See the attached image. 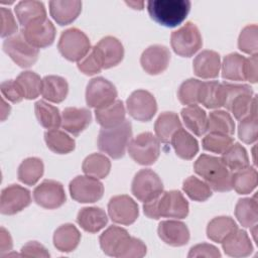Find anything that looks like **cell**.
<instances>
[{"label": "cell", "instance_id": "cell-23", "mask_svg": "<svg viewBox=\"0 0 258 258\" xmlns=\"http://www.w3.org/2000/svg\"><path fill=\"white\" fill-rule=\"evenodd\" d=\"M220 54L215 50H203L195 57L192 61V69L195 75L202 79L217 78L220 73Z\"/></svg>", "mask_w": 258, "mask_h": 258}, {"label": "cell", "instance_id": "cell-42", "mask_svg": "<svg viewBox=\"0 0 258 258\" xmlns=\"http://www.w3.org/2000/svg\"><path fill=\"white\" fill-rule=\"evenodd\" d=\"M257 186V170L247 166L232 173V188L240 195L250 194Z\"/></svg>", "mask_w": 258, "mask_h": 258}, {"label": "cell", "instance_id": "cell-46", "mask_svg": "<svg viewBox=\"0 0 258 258\" xmlns=\"http://www.w3.org/2000/svg\"><path fill=\"white\" fill-rule=\"evenodd\" d=\"M182 189L189 199L197 202H205L213 194L212 188L206 181L194 175H190L183 180Z\"/></svg>", "mask_w": 258, "mask_h": 258}, {"label": "cell", "instance_id": "cell-47", "mask_svg": "<svg viewBox=\"0 0 258 258\" xmlns=\"http://www.w3.org/2000/svg\"><path fill=\"white\" fill-rule=\"evenodd\" d=\"M239 138L247 144H251L257 140L258 136V118L257 105L253 107L250 114L240 120L238 126Z\"/></svg>", "mask_w": 258, "mask_h": 258}, {"label": "cell", "instance_id": "cell-45", "mask_svg": "<svg viewBox=\"0 0 258 258\" xmlns=\"http://www.w3.org/2000/svg\"><path fill=\"white\" fill-rule=\"evenodd\" d=\"M207 130L210 132L231 136L235 131V123L228 112L223 110H215L208 116Z\"/></svg>", "mask_w": 258, "mask_h": 258}, {"label": "cell", "instance_id": "cell-52", "mask_svg": "<svg viewBox=\"0 0 258 258\" xmlns=\"http://www.w3.org/2000/svg\"><path fill=\"white\" fill-rule=\"evenodd\" d=\"M78 69L85 75L92 76V75L100 73L103 68H102L95 51L93 50V48H91L89 53L84 58H82L80 61H78Z\"/></svg>", "mask_w": 258, "mask_h": 258}, {"label": "cell", "instance_id": "cell-28", "mask_svg": "<svg viewBox=\"0 0 258 258\" xmlns=\"http://www.w3.org/2000/svg\"><path fill=\"white\" fill-rule=\"evenodd\" d=\"M68 93L69 84L64 78L50 75L42 79L40 94L43 99L52 103H60L67 98Z\"/></svg>", "mask_w": 258, "mask_h": 258}, {"label": "cell", "instance_id": "cell-48", "mask_svg": "<svg viewBox=\"0 0 258 258\" xmlns=\"http://www.w3.org/2000/svg\"><path fill=\"white\" fill-rule=\"evenodd\" d=\"M232 144L233 138L230 135L214 132H210L202 140V145L205 150L218 154H223Z\"/></svg>", "mask_w": 258, "mask_h": 258}, {"label": "cell", "instance_id": "cell-15", "mask_svg": "<svg viewBox=\"0 0 258 258\" xmlns=\"http://www.w3.org/2000/svg\"><path fill=\"white\" fill-rule=\"evenodd\" d=\"M108 214L114 223L131 225L137 220L139 209L131 197L119 195L110 199L108 203Z\"/></svg>", "mask_w": 258, "mask_h": 258}, {"label": "cell", "instance_id": "cell-12", "mask_svg": "<svg viewBox=\"0 0 258 258\" xmlns=\"http://www.w3.org/2000/svg\"><path fill=\"white\" fill-rule=\"evenodd\" d=\"M71 197L83 204L95 203L99 201L104 194L103 183L96 177L89 175H78L70 182Z\"/></svg>", "mask_w": 258, "mask_h": 258}, {"label": "cell", "instance_id": "cell-43", "mask_svg": "<svg viewBox=\"0 0 258 258\" xmlns=\"http://www.w3.org/2000/svg\"><path fill=\"white\" fill-rule=\"evenodd\" d=\"M221 159L231 171H237L249 166V157L247 151L238 142L233 143L222 154Z\"/></svg>", "mask_w": 258, "mask_h": 258}, {"label": "cell", "instance_id": "cell-6", "mask_svg": "<svg viewBox=\"0 0 258 258\" xmlns=\"http://www.w3.org/2000/svg\"><path fill=\"white\" fill-rule=\"evenodd\" d=\"M57 48L64 58L78 62L89 53L92 47L85 32L79 28L71 27L61 32Z\"/></svg>", "mask_w": 258, "mask_h": 258}, {"label": "cell", "instance_id": "cell-24", "mask_svg": "<svg viewBox=\"0 0 258 258\" xmlns=\"http://www.w3.org/2000/svg\"><path fill=\"white\" fill-rule=\"evenodd\" d=\"M222 248L225 254L235 258L247 257L253 251V245L248 234L239 228L222 242Z\"/></svg>", "mask_w": 258, "mask_h": 258}, {"label": "cell", "instance_id": "cell-11", "mask_svg": "<svg viewBox=\"0 0 258 258\" xmlns=\"http://www.w3.org/2000/svg\"><path fill=\"white\" fill-rule=\"evenodd\" d=\"M131 190L138 201L145 203L163 191V183L156 172L149 168H144L135 174Z\"/></svg>", "mask_w": 258, "mask_h": 258}, {"label": "cell", "instance_id": "cell-2", "mask_svg": "<svg viewBox=\"0 0 258 258\" xmlns=\"http://www.w3.org/2000/svg\"><path fill=\"white\" fill-rule=\"evenodd\" d=\"M194 169L212 189L216 191L232 189V172L220 157L202 154L195 161Z\"/></svg>", "mask_w": 258, "mask_h": 258}, {"label": "cell", "instance_id": "cell-5", "mask_svg": "<svg viewBox=\"0 0 258 258\" xmlns=\"http://www.w3.org/2000/svg\"><path fill=\"white\" fill-rule=\"evenodd\" d=\"M255 105H257V98L253 96L250 86L225 83V101L223 107L231 111L237 120H241L249 115Z\"/></svg>", "mask_w": 258, "mask_h": 258}, {"label": "cell", "instance_id": "cell-50", "mask_svg": "<svg viewBox=\"0 0 258 258\" xmlns=\"http://www.w3.org/2000/svg\"><path fill=\"white\" fill-rule=\"evenodd\" d=\"M202 81L198 79H188L181 83L177 91V97L183 105H197L199 103V92Z\"/></svg>", "mask_w": 258, "mask_h": 258}, {"label": "cell", "instance_id": "cell-49", "mask_svg": "<svg viewBox=\"0 0 258 258\" xmlns=\"http://www.w3.org/2000/svg\"><path fill=\"white\" fill-rule=\"evenodd\" d=\"M257 25L249 24L246 25L238 38V47L245 53L251 55L257 54L258 51V35H257Z\"/></svg>", "mask_w": 258, "mask_h": 258}, {"label": "cell", "instance_id": "cell-41", "mask_svg": "<svg viewBox=\"0 0 258 258\" xmlns=\"http://www.w3.org/2000/svg\"><path fill=\"white\" fill-rule=\"evenodd\" d=\"M82 169L86 175L96 178H105L110 172L111 161L104 154L92 153L84 159Z\"/></svg>", "mask_w": 258, "mask_h": 258}, {"label": "cell", "instance_id": "cell-37", "mask_svg": "<svg viewBox=\"0 0 258 258\" xmlns=\"http://www.w3.org/2000/svg\"><path fill=\"white\" fill-rule=\"evenodd\" d=\"M34 112L39 124L42 127L50 130L57 129L59 126H61V115L59 110L45 101H37L34 104Z\"/></svg>", "mask_w": 258, "mask_h": 258}, {"label": "cell", "instance_id": "cell-14", "mask_svg": "<svg viewBox=\"0 0 258 258\" xmlns=\"http://www.w3.org/2000/svg\"><path fill=\"white\" fill-rule=\"evenodd\" d=\"M35 203L48 210L62 206L67 201V196L62 184L53 179H44L33 190Z\"/></svg>", "mask_w": 258, "mask_h": 258}, {"label": "cell", "instance_id": "cell-25", "mask_svg": "<svg viewBox=\"0 0 258 258\" xmlns=\"http://www.w3.org/2000/svg\"><path fill=\"white\" fill-rule=\"evenodd\" d=\"M48 5L50 15L59 25L72 23L82 11V1L80 0H52Z\"/></svg>", "mask_w": 258, "mask_h": 258}, {"label": "cell", "instance_id": "cell-27", "mask_svg": "<svg viewBox=\"0 0 258 258\" xmlns=\"http://www.w3.org/2000/svg\"><path fill=\"white\" fill-rule=\"evenodd\" d=\"M225 101V83L218 81L202 82L199 92V103L209 109L223 107Z\"/></svg>", "mask_w": 258, "mask_h": 258}, {"label": "cell", "instance_id": "cell-16", "mask_svg": "<svg viewBox=\"0 0 258 258\" xmlns=\"http://www.w3.org/2000/svg\"><path fill=\"white\" fill-rule=\"evenodd\" d=\"M21 33L31 45L36 48H43L53 42L55 27L47 17H44L22 27Z\"/></svg>", "mask_w": 258, "mask_h": 258}, {"label": "cell", "instance_id": "cell-31", "mask_svg": "<svg viewBox=\"0 0 258 258\" xmlns=\"http://www.w3.org/2000/svg\"><path fill=\"white\" fill-rule=\"evenodd\" d=\"M125 107L121 100H116L111 105L95 110L97 122L102 128H113L125 121Z\"/></svg>", "mask_w": 258, "mask_h": 258}, {"label": "cell", "instance_id": "cell-10", "mask_svg": "<svg viewBox=\"0 0 258 258\" xmlns=\"http://www.w3.org/2000/svg\"><path fill=\"white\" fill-rule=\"evenodd\" d=\"M116 87L107 79L97 77L92 79L86 89V102L91 108L102 109L116 101Z\"/></svg>", "mask_w": 258, "mask_h": 258}, {"label": "cell", "instance_id": "cell-22", "mask_svg": "<svg viewBox=\"0 0 258 258\" xmlns=\"http://www.w3.org/2000/svg\"><path fill=\"white\" fill-rule=\"evenodd\" d=\"M92 121V113L87 108L68 107L61 113V127L69 133L78 136Z\"/></svg>", "mask_w": 258, "mask_h": 258}, {"label": "cell", "instance_id": "cell-39", "mask_svg": "<svg viewBox=\"0 0 258 258\" xmlns=\"http://www.w3.org/2000/svg\"><path fill=\"white\" fill-rule=\"evenodd\" d=\"M44 171L43 162L38 157L25 158L19 165L17 175L18 179L27 184L34 185L42 176Z\"/></svg>", "mask_w": 258, "mask_h": 258}, {"label": "cell", "instance_id": "cell-56", "mask_svg": "<svg viewBox=\"0 0 258 258\" xmlns=\"http://www.w3.org/2000/svg\"><path fill=\"white\" fill-rule=\"evenodd\" d=\"M257 54L251 55L249 58H246L245 64V80L255 84L258 81V73H257Z\"/></svg>", "mask_w": 258, "mask_h": 258}, {"label": "cell", "instance_id": "cell-21", "mask_svg": "<svg viewBox=\"0 0 258 258\" xmlns=\"http://www.w3.org/2000/svg\"><path fill=\"white\" fill-rule=\"evenodd\" d=\"M157 233L159 238L166 244L174 247L183 246L189 240V231L186 225L177 220L161 221Z\"/></svg>", "mask_w": 258, "mask_h": 258}, {"label": "cell", "instance_id": "cell-29", "mask_svg": "<svg viewBox=\"0 0 258 258\" xmlns=\"http://www.w3.org/2000/svg\"><path fill=\"white\" fill-rule=\"evenodd\" d=\"M81 241V233L73 224L67 223L59 226L53 234V245L60 252L74 251Z\"/></svg>", "mask_w": 258, "mask_h": 258}, {"label": "cell", "instance_id": "cell-57", "mask_svg": "<svg viewBox=\"0 0 258 258\" xmlns=\"http://www.w3.org/2000/svg\"><path fill=\"white\" fill-rule=\"evenodd\" d=\"M13 243H12V238L9 234V232L4 228H0V251L1 254L3 255L5 252H8L12 249Z\"/></svg>", "mask_w": 258, "mask_h": 258}, {"label": "cell", "instance_id": "cell-33", "mask_svg": "<svg viewBox=\"0 0 258 258\" xmlns=\"http://www.w3.org/2000/svg\"><path fill=\"white\" fill-rule=\"evenodd\" d=\"M180 128L181 122L174 112L161 113L154 124L155 135L162 143H169L172 135Z\"/></svg>", "mask_w": 258, "mask_h": 258}, {"label": "cell", "instance_id": "cell-35", "mask_svg": "<svg viewBox=\"0 0 258 258\" xmlns=\"http://www.w3.org/2000/svg\"><path fill=\"white\" fill-rule=\"evenodd\" d=\"M238 229L236 222L228 216H220L211 220L207 226V236L210 240L222 243L230 234Z\"/></svg>", "mask_w": 258, "mask_h": 258}, {"label": "cell", "instance_id": "cell-44", "mask_svg": "<svg viewBox=\"0 0 258 258\" xmlns=\"http://www.w3.org/2000/svg\"><path fill=\"white\" fill-rule=\"evenodd\" d=\"M16 83L19 86L22 95L27 100H33L41 93L42 79L31 71H25L20 73L16 78Z\"/></svg>", "mask_w": 258, "mask_h": 258}, {"label": "cell", "instance_id": "cell-54", "mask_svg": "<svg viewBox=\"0 0 258 258\" xmlns=\"http://www.w3.org/2000/svg\"><path fill=\"white\" fill-rule=\"evenodd\" d=\"M187 257H221V253L217 247L208 243L195 245L190 248Z\"/></svg>", "mask_w": 258, "mask_h": 258}, {"label": "cell", "instance_id": "cell-53", "mask_svg": "<svg viewBox=\"0 0 258 258\" xmlns=\"http://www.w3.org/2000/svg\"><path fill=\"white\" fill-rule=\"evenodd\" d=\"M0 90L2 93V97L6 98L8 101H11L12 103H18L22 101V99L24 98L15 80H7L2 82Z\"/></svg>", "mask_w": 258, "mask_h": 258}, {"label": "cell", "instance_id": "cell-13", "mask_svg": "<svg viewBox=\"0 0 258 258\" xmlns=\"http://www.w3.org/2000/svg\"><path fill=\"white\" fill-rule=\"evenodd\" d=\"M126 106L130 116L141 122L150 121L157 111L154 96L146 90L132 92L126 101Z\"/></svg>", "mask_w": 258, "mask_h": 258}, {"label": "cell", "instance_id": "cell-58", "mask_svg": "<svg viewBox=\"0 0 258 258\" xmlns=\"http://www.w3.org/2000/svg\"><path fill=\"white\" fill-rule=\"evenodd\" d=\"M1 104H2V106H1V120L4 121L6 119V117L9 115L11 108H10L9 104H7L4 101V97L1 98Z\"/></svg>", "mask_w": 258, "mask_h": 258}, {"label": "cell", "instance_id": "cell-8", "mask_svg": "<svg viewBox=\"0 0 258 258\" xmlns=\"http://www.w3.org/2000/svg\"><path fill=\"white\" fill-rule=\"evenodd\" d=\"M170 44L176 54L184 57L192 56L203 45L199 27L191 21L185 22L177 30L172 31Z\"/></svg>", "mask_w": 258, "mask_h": 258}, {"label": "cell", "instance_id": "cell-55", "mask_svg": "<svg viewBox=\"0 0 258 258\" xmlns=\"http://www.w3.org/2000/svg\"><path fill=\"white\" fill-rule=\"evenodd\" d=\"M21 256L48 258L50 255L43 245L36 241H30L21 248Z\"/></svg>", "mask_w": 258, "mask_h": 258}, {"label": "cell", "instance_id": "cell-9", "mask_svg": "<svg viewBox=\"0 0 258 258\" xmlns=\"http://www.w3.org/2000/svg\"><path fill=\"white\" fill-rule=\"evenodd\" d=\"M4 51L21 68L33 66L38 58V48L31 45L20 32L7 37L3 41Z\"/></svg>", "mask_w": 258, "mask_h": 258}, {"label": "cell", "instance_id": "cell-51", "mask_svg": "<svg viewBox=\"0 0 258 258\" xmlns=\"http://www.w3.org/2000/svg\"><path fill=\"white\" fill-rule=\"evenodd\" d=\"M0 18H1V37H9L17 33L18 26L10 9L1 7Z\"/></svg>", "mask_w": 258, "mask_h": 258}, {"label": "cell", "instance_id": "cell-4", "mask_svg": "<svg viewBox=\"0 0 258 258\" xmlns=\"http://www.w3.org/2000/svg\"><path fill=\"white\" fill-rule=\"evenodd\" d=\"M132 137L131 122L125 120L113 128H102L98 135V147L110 157H123Z\"/></svg>", "mask_w": 258, "mask_h": 258}, {"label": "cell", "instance_id": "cell-7", "mask_svg": "<svg viewBox=\"0 0 258 258\" xmlns=\"http://www.w3.org/2000/svg\"><path fill=\"white\" fill-rule=\"evenodd\" d=\"M128 153L141 165H151L159 157L160 141L151 132H142L130 140Z\"/></svg>", "mask_w": 258, "mask_h": 258}, {"label": "cell", "instance_id": "cell-1", "mask_svg": "<svg viewBox=\"0 0 258 258\" xmlns=\"http://www.w3.org/2000/svg\"><path fill=\"white\" fill-rule=\"evenodd\" d=\"M188 202L179 190L162 191L143 204L144 214L154 220L160 218L183 219L188 215Z\"/></svg>", "mask_w": 258, "mask_h": 258}, {"label": "cell", "instance_id": "cell-36", "mask_svg": "<svg viewBox=\"0 0 258 258\" xmlns=\"http://www.w3.org/2000/svg\"><path fill=\"white\" fill-rule=\"evenodd\" d=\"M246 57L240 53L232 52L227 54L222 62V77L230 81L245 80Z\"/></svg>", "mask_w": 258, "mask_h": 258}, {"label": "cell", "instance_id": "cell-26", "mask_svg": "<svg viewBox=\"0 0 258 258\" xmlns=\"http://www.w3.org/2000/svg\"><path fill=\"white\" fill-rule=\"evenodd\" d=\"M77 222L84 231L97 233L107 225L108 217L99 207H86L79 211Z\"/></svg>", "mask_w": 258, "mask_h": 258}, {"label": "cell", "instance_id": "cell-30", "mask_svg": "<svg viewBox=\"0 0 258 258\" xmlns=\"http://www.w3.org/2000/svg\"><path fill=\"white\" fill-rule=\"evenodd\" d=\"M170 143L176 155L182 159L189 160L199 152L198 140L182 127L172 135Z\"/></svg>", "mask_w": 258, "mask_h": 258}, {"label": "cell", "instance_id": "cell-20", "mask_svg": "<svg viewBox=\"0 0 258 258\" xmlns=\"http://www.w3.org/2000/svg\"><path fill=\"white\" fill-rule=\"evenodd\" d=\"M170 60V51L165 45L153 44L148 46L140 56L142 69L149 75H158L164 72Z\"/></svg>", "mask_w": 258, "mask_h": 258}, {"label": "cell", "instance_id": "cell-59", "mask_svg": "<svg viewBox=\"0 0 258 258\" xmlns=\"http://www.w3.org/2000/svg\"><path fill=\"white\" fill-rule=\"evenodd\" d=\"M127 4H129V5L133 6L135 9H139L138 5H140V6L142 7V6H143V4H144V2H127Z\"/></svg>", "mask_w": 258, "mask_h": 258}, {"label": "cell", "instance_id": "cell-3", "mask_svg": "<svg viewBox=\"0 0 258 258\" xmlns=\"http://www.w3.org/2000/svg\"><path fill=\"white\" fill-rule=\"evenodd\" d=\"M190 9L188 0H150L147 10L150 17L165 27H175L186 18Z\"/></svg>", "mask_w": 258, "mask_h": 258}, {"label": "cell", "instance_id": "cell-17", "mask_svg": "<svg viewBox=\"0 0 258 258\" xmlns=\"http://www.w3.org/2000/svg\"><path fill=\"white\" fill-rule=\"evenodd\" d=\"M131 237L127 230L118 226H110L100 236L99 242L103 252L112 257L123 258Z\"/></svg>", "mask_w": 258, "mask_h": 258}, {"label": "cell", "instance_id": "cell-34", "mask_svg": "<svg viewBox=\"0 0 258 258\" xmlns=\"http://www.w3.org/2000/svg\"><path fill=\"white\" fill-rule=\"evenodd\" d=\"M16 17L22 27L30 22L46 17V10L42 2L36 0H22L19 1L15 8Z\"/></svg>", "mask_w": 258, "mask_h": 258}, {"label": "cell", "instance_id": "cell-19", "mask_svg": "<svg viewBox=\"0 0 258 258\" xmlns=\"http://www.w3.org/2000/svg\"><path fill=\"white\" fill-rule=\"evenodd\" d=\"M92 48L103 69H110L117 66L124 56L123 44L114 36L109 35L103 37Z\"/></svg>", "mask_w": 258, "mask_h": 258}, {"label": "cell", "instance_id": "cell-38", "mask_svg": "<svg viewBox=\"0 0 258 258\" xmlns=\"http://www.w3.org/2000/svg\"><path fill=\"white\" fill-rule=\"evenodd\" d=\"M44 140L47 147L57 154L70 153L76 147L75 140L64 131L58 129L47 130L44 133Z\"/></svg>", "mask_w": 258, "mask_h": 258}, {"label": "cell", "instance_id": "cell-40", "mask_svg": "<svg viewBox=\"0 0 258 258\" xmlns=\"http://www.w3.org/2000/svg\"><path fill=\"white\" fill-rule=\"evenodd\" d=\"M235 216L245 228H251L258 221V205L255 198L240 199L235 207Z\"/></svg>", "mask_w": 258, "mask_h": 258}, {"label": "cell", "instance_id": "cell-18", "mask_svg": "<svg viewBox=\"0 0 258 258\" xmlns=\"http://www.w3.org/2000/svg\"><path fill=\"white\" fill-rule=\"evenodd\" d=\"M31 203L30 191L18 184H10L2 189L0 212L3 215H15Z\"/></svg>", "mask_w": 258, "mask_h": 258}, {"label": "cell", "instance_id": "cell-32", "mask_svg": "<svg viewBox=\"0 0 258 258\" xmlns=\"http://www.w3.org/2000/svg\"><path fill=\"white\" fill-rule=\"evenodd\" d=\"M180 114L185 127L189 129L195 135L202 136L208 131V116L206 111L200 106L190 105L184 107Z\"/></svg>", "mask_w": 258, "mask_h": 258}]
</instances>
